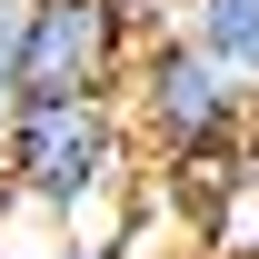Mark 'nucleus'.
<instances>
[{"label": "nucleus", "instance_id": "1", "mask_svg": "<svg viewBox=\"0 0 259 259\" xmlns=\"http://www.w3.org/2000/svg\"><path fill=\"white\" fill-rule=\"evenodd\" d=\"M120 120H130V150H150L160 180H180V169H249L259 100L239 90V80H220L180 30H150L130 50Z\"/></svg>", "mask_w": 259, "mask_h": 259}, {"label": "nucleus", "instance_id": "2", "mask_svg": "<svg viewBox=\"0 0 259 259\" xmlns=\"http://www.w3.org/2000/svg\"><path fill=\"white\" fill-rule=\"evenodd\" d=\"M0 190L30 220H90L130 190V120L120 100H30L0 150Z\"/></svg>", "mask_w": 259, "mask_h": 259}, {"label": "nucleus", "instance_id": "3", "mask_svg": "<svg viewBox=\"0 0 259 259\" xmlns=\"http://www.w3.org/2000/svg\"><path fill=\"white\" fill-rule=\"evenodd\" d=\"M130 50H140V30L110 0H30L20 10V90L30 100H120Z\"/></svg>", "mask_w": 259, "mask_h": 259}, {"label": "nucleus", "instance_id": "4", "mask_svg": "<svg viewBox=\"0 0 259 259\" xmlns=\"http://www.w3.org/2000/svg\"><path fill=\"white\" fill-rule=\"evenodd\" d=\"M169 30L190 40L220 80H239V90L259 100V0H180V10H169Z\"/></svg>", "mask_w": 259, "mask_h": 259}, {"label": "nucleus", "instance_id": "5", "mask_svg": "<svg viewBox=\"0 0 259 259\" xmlns=\"http://www.w3.org/2000/svg\"><path fill=\"white\" fill-rule=\"evenodd\" d=\"M20 10L30 0H0V150H10V120L30 110V90H20Z\"/></svg>", "mask_w": 259, "mask_h": 259}, {"label": "nucleus", "instance_id": "6", "mask_svg": "<svg viewBox=\"0 0 259 259\" xmlns=\"http://www.w3.org/2000/svg\"><path fill=\"white\" fill-rule=\"evenodd\" d=\"M30 259H110V249H100V239H60V229H50V239H40Z\"/></svg>", "mask_w": 259, "mask_h": 259}, {"label": "nucleus", "instance_id": "7", "mask_svg": "<svg viewBox=\"0 0 259 259\" xmlns=\"http://www.w3.org/2000/svg\"><path fill=\"white\" fill-rule=\"evenodd\" d=\"M249 180H259V130H249Z\"/></svg>", "mask_w": 259, "mask_h": 259}, {"label": "nucleus", "instance_id": "8", "mask_svg": "<svg viewBox=\"0 0 259 259\" xmlns=\"http://www.w3.org/2000/svg\"><path fill=\"white\" fill-rule=\"evenodd\" d=\"M169 10H180V0H169Z\"/></svg>", "mask_w": 259, "mask_h": 259}]
</instances>
